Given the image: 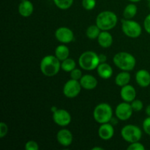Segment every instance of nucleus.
I'll use <instances>...</instances> for the list:
<instances>
[{
  "label": "nucleus",
  "instance_id": "obj_28",
  "mask_svg": "<svg viewBox=\"0 0 150 150\" xmlns=\"http://www.w3.org/2000/svg\"><path fill=\"white\" fill-rule=\"evenodd\" d=\"M82 72L80 69L75 68L74 70H72L70 72V78L71 79H74V80H80L82 77Z\"/></svg>",
  "mask_w": 150,
  "mask_h": 150
},
{
  "label": "nucleus",
  "instance_id": "obj_26",
  "mask_svg": "<svg viewBox=\"0 0 150 150\" xmlns=\"http://www.w3.org/2000/svg\"><path fill=\"white\" fill-rule=\"evenodd\" d=\"M82 6L86 10H92L96 6V0H82Z\"/></svg>",
  "mask_w": 150,
  "mask_h": 150
},
{
  "label": "nucleus",
  "instance_id": "obj_23",
  "mask_svg": "<svg viewBox=\"0 0 150 150\" xmlns=\"http://www.w3.org/2000/svg\"><path fill=\"white\" fill-rule=\"evenodd\" d=\"M100 33V29L96 24L89 26L87 28L86 32V35L87 38L91 40L98 39Z\"/></svg>",
  "mask_w": 150,
  "mask_h": 150
},
{
  "label": "nucleus",
  "instance_id": "obj_17",
  "mask_svg": "<svg viewBox=\"0 0 150 150\" xmlns=\"http://www.w3.org/2000/svg\"><path fill=\"white\" fill-rule=\"evenodd\" d=\"M34 11L33 4L29 0L21 1L18 6V12L23 17H29Z\"/></svg>",
  "mask_w": 150,
  "mask_h": 150
},
{
  "label": "nucleus",
  "instance_id": "obj_40",
  "mask_svg": "<svg viewBox=\"0 0 150 150\" xmlns=\"http://www.w3.org/2000/svg\"><path fill=\"white\" fill-rule=\"evenodd\" d=\"M20 1H24V0H20Z\"/></svg>",
  "mask_w": 150,
  "mask_h": 150
},
{
  "label": "nucleus",
  "instance_id": "obj_7",
  "mask_svg": "<svg viewBox=\"0 0 150 150\" xmlns=\"http://www.w3.org/2000/svg\"><path fill=\"white\" fill-rule=\"evenodd\" d=\"M122 29L125 35L130 38H139L142 32L141 25L138 22L130 19H124L122 21Z\"/></svg>",
  "mask_w": 150,
  "mask_h": 150
},
{
  "label": "nucleus",
  "instance_id": "obj_33",
  "mask_svg": "<svg viewBox=\"0 0 150 150\" xmlns=\"http://www.w3.org/2000/svg\"><path fill=\"white\" fill-rule=\"evenodd\" d=\"M144 29L146 31V32L150 35V14L148 15L146 17V18L144 19Z\"/></svg>",
  "mask_w": 150,
  "mask_h": 150
},
{
  "label": "nucleus",
  "instance_id": "obj_10",
  "mask_svg": "<svg viewBox=\"0 0 150 150\" xmlns=\"http://www.w3.org/2000/svg\"><path fill=\"white\" fill-rule=\"evenodd\" d=\"M53 120L58 125L64 127L71 122V116L67 111L64 109H57L53 114Z\"/></svg>",
  "mask_w": 150,
  "mask_h": 150
},
{
  "label": "nucleus",
  "instance_id": "obj_16",
  "mask_svg": "<svg viewBox=\"0 0 150 150\" xmlns=\"http://www.w3.org/2000/svg\"><path fill=\"white\" fill-rule=\"evenodd\" d=\"M80 83L82 88L87 90L95 89L98 85V81L96 78L92 75H84L80 79Z\"/></svg>",
  "mask_w": 150,
  "mask_h": 150
},
{
  "label": "nucleus",
  "instance_id": "obj_37",
  "mask_svg": "<svg viewBox=\"0 0 150 150\" xmlns=\"http://www.w3.org/2000/svg\"><path fill=\"white\" fill-rule=\"evenodd\" d=\"M130 1H131V2H139V1H140L141 0H129Z\"/></svg>",
  "mask_w": 150,
  "mask_h": 150
},
{
  "label": "nucleus",
  "instance_id": "obj_5",
  "mask_svg": "<svg viewBox=\"0 0 150 150\" xmlns=\"http://www.w3.org/2000/svg\"><path fill=\"white\" fill-rule=\"evenodd\" d=\"M93 116L95 121L100 124L109 122L112 119V108L108 103H100L94 109Z\"/></svg>",
  "mask_w": 150,
  "mask_h": 150
},
{
  "label": "nucleus",
  "instance_id": "obj_30",
  "mask_svg": "<svg viewBox=\"0 0 150 150\" xmlns=\"http://www.w3.org/2000/svg\"><path fill=\"white\" fill-rule=\"evenodd\" d=\"M25 149L26 150H38L39 149V145L36 142L29 141L25 144Z\"/></svg>",
  "mask_w": 150,
  "mask_h": 150
},
{
  "label": "nucleus",
  "instance_id": "obj_29",
  "mask_svg": "<svg viewBox=\"0 0 150 150\" xmlns=\"http://www.w3.org/2000/svg\"><path fill=\"white\" fill-rule=\"evenodd\" d=\"M127 150H144L145 147L142 144L139 143V142L131 143L130 146H127Z\"/></svg>",
  "mask_w": 150,
  "mask_h": 150
},
{
  "label": "nucleus",
  "instance_id": "obj_14",
  "mask_svg": "<svg viewBox=\"0 0 150 150\" xmlns=\"http://www.w3.org/2000/svg\"><path fill=\"white\" fill-rule=\"evenodd\" d=\"M114 127L112 126V125L109 124L108 122L101 125L100 127H99V130H98V135H99L100 138L103 140H110L114 136Z\"/></svg>",
  "mask_w": 150,
  "mask_h": 150
},
{
  "label": "nucleus",
  "instance_id": "obj_2",
  "mask_svg": "<svg viewBox=\"0 0 150 150\" xmlns=\"http://www.w3.org/2000/svg\"><path fill=\"white\" fill-rule=\"evenodd\" d=\"M117 15L111 11L101 12L96 18V25L101 31H108L114 29L117 23Z\"/></svg>",
  "mask_w": 150,
  "mask_h": 150
},
{
  "label": "nucleus",
  "instance_id": "obj_24",
  "mask_svg": "<svg viewBox=\"0 0 150 150\" xmlns=\"http://www.w3.org/2000/svg\"><path fill=\"white\" fill-rule=\"evenodd\" d=\"M76 62L73 59L67 58L62 61L61 64V68L65 72H71L72 70L76 68Z\"/></svg>",
  "mask_w": 150,
  "mask_h": 150
},
{
  "label": "nucleus",
  "instance_id": "obj_25",
  "mask_svg": "<svg viewBox=\"0 0 150 150\" xmlns=\"http://www.w3.org/2000/svg\"><path fill=\"white\" fill-rule=\"evenodd\" d=\"M74 0H54L55 5L61 10H67L73 4Z\"/></svg>",
  "mask_w": 150,
  "mask_h": 150
},
{
  "label": "nucleus",
  "instance_id": "obj_3",
  "mask_svg": "<svg viewBox=\"0 0 150 150\" xmlns=\"http://www.w3.org/2000/svg\"><path fill=\"white\" fill-rule=\"evenodd\" d=\"M113 61L117 67L124 71H130L133 70L136 64L135 57L127 52L117 53L114 55Z\"/></svg>",
  "mask_w": 150,
  "mask_h": 150
},
{
  "label": "nucleus",
  "instance_id": "obj_13",
  "mask_svg": "<svg viewBox=\"0 0 150 150\" xmlns=\"http://www.w3.org/2000/svg\"><path fill=\"white\" fill-rule=\"evenodd\" d=\"M57 139L59 143L64 146H68L73 142V135L69 130L62 129L57 133Z\"/></svg>",
  "mask_w": 150,
  "mask_h": 150
},
{
  "label": "nucleus",
  "instance_id": "obj_6",
  "mask_svg": "<svg viewBox=\"0 0 150 150\" xmlns=\"http://www.w3.org/2000/svg\"><path fill=\"white\" fill-rule=\"evenodd\" d=\"M121 136L125 141L131 144L139 142L142 139V132L138 126L127 125L122 129Z\"/></svg>",
  "mask_w": 150,
  "mask_h": 150
},
{
  "label": "nucleus",
  "instance_id": "obj_32",
  "mask_svg": "<svg viewBox=\"0 0 150 150\" xmlns=\"http://www.w3.org/2000/svg\"><path fill=\"white\" fill-rule=\"evenodd\" d=\"M143 128L145 133L150 136V117L144 120L143 122Z\"/></svg>",
  "mask_w": 150,
  "mask_h": 150
},
{
  "label": "nucleus",
  "instance_id": "obj_8",
  "mask_svg": "<svg viewBox=\"0 0 150 150\" xmlns=\"http://www.w3.org/2000/svg\"><path fill=\"white\" fill-rule=\"evenodd\" d=\"M80 81L74 79L67 81L63 87V93L67 98H74L79 95L81 90Z\"/></svg>",
  "mask_w": 150,
  "mask_h": 150
},
{
  "label": "nucleus",
  "instance_id": "obj_1",
  "mask_svg": "<svg viewBox=\"0 0 150 150\" xmlns=\"http://www.w3.org/2000/svg\"><path fill=\"white\" fill-rule=\"evenodd\" d=\"M61 68L60 60L56 56L48 55L42 58L40 62V70L48 77L56 76Z\"/></svg>",
  "mask_w": 150,
  "mask_h": 150
},
{
  "label": "nucleus",
  "instance_id": "obj_15",
  "mask_svg": "<svg viewBox=\"0 0 150 150\" xmlns=\"http://www.w3.org/2000/svg\"><path fill=\"white\" fill-rule=\"evenodd\" d=\"M136 80L142 87H147L150 85V73L146 70H140L136 73Z\"/></svg>",
  "mask_w": 150,
  "mask_h": 150
},
{
  "label": "nucleus",
  "instance_id": "obj_21",
  "mask_svg": "<svg viewBox=\"0 0 150 150\" xmlns=\"http://www.w3.org/2000/svg\"><path fill=\"white\" fill-rule=\"evenodd\" d=\"M70 55V50L66 45H61L57 47L55 50V56L60 60L64 61L66 59L69 58Z\"/></svg>",
  "mask_w": 150,
  "mask_h": 150
},
{
  "label": "nucleus",
  "instance_id": "obj_31",
  "mask_svg": "<svg viewBox=\"0 0 150 150\" xmlns=\"http://www.w3.org/2000/svg\"><path fill=\"white\" fill-rule=\"evenodd\" d=\"M7 131H8V127L7 124L4 122H1L0 123V138H4L7 135Z\"/></svg>",
  "mask_w": 150,
  "mask_h": 150
},
{
  "label": "nucleus",
  "instance_id": "obj_36",
  "mask_svg": "<svg viewBox=\"0 0 150 150\" xmlns=\"http://www.w3.org/2000/svg\"><path fill=\"white\" fill-rule=\"evenodd\" d=\"M97 149L103 150V148H102V147H93V148H92V150H97Z\"/></svg>",
  "mask_w": 150,
  "mask_h": 150
},
{
  "label": "nucleus",
  "instance_id": "obj_11",
  "mask_svg": "<svg viewBox=\"0 0 150 150\" xmlns=\"http://www.w3.org/2000/svg\"><path fill=\"white\" fill-rule=\"evenodd\" d=\"M55 37L57 40L62 43H69L74 39V34L68 27L62 26L56 30Z\"/></svg>",
  "mask_w": 150,
  "mask_h": 150
},
{
  "label": "nucleus",
  "instance_id": "obj_12",
  "mask_svg": "<svg viewBox=\"0 0 150 150\" xmlns=\"http://www.w3.org/2000/svg\"><path fill=\"white\" fill-rule=\"evenodd\" d=\"M120 96L122 99L125 100V102H132L136 99V91L133 86L127 84L124 86H122Z\"/></svg>",
  "mask_w": 150,
  "mask_h": 150
},
{
  "label": "nucleus",
  "instance_id": "obj_19",
  "mask_svg": "<svg viewBox=\"0 0 150 150\" xmlns=\"http://www.w3.org/2000/svg\"><path fill=\"white\" fill-rule=\"evenodd\" d=\"M98 73L100 78L103 79H108L111 77L113 74L112 67L107 63H100L97 67Z\"/></svg>",
  "mask_w": 150,
  "mask_h": 150
},
{
  "label": "nucleus",
  "instance_id": "obj_22",
  "mask_svg": "<svg viewBox=\"0 0 150 150\" xmlns=\"http://www.w3.org/2000/svg\"><path fill=\"white\" fill-rule=\"evenodd\" d=\"M137 13V7L134 4H129L125 8L123 16L125 19H131Z\"/></svg>",
  "mask_w": 150,
  "mask_h": 150
},
{
  "label": "nucleus",
  "instance_id": "obj_38",
  "mask_svg": "<svg viewBox=\"0 0 150 150\" xmlns=\"http://www.w3.org/2000/svg\"><path fill=\"white\" fill-rule=\"evenodd\" d=\"M149 9H150V1H149Z\"/></svg>",
  "mask_w": 150,
  "mask_h": 150
},
{
  "label": "nucleus",
  "instance_id": "obj_9",
  "mask_svg": "<svg viewBox=\"0 0 150 150\" xmlns=\"http://www.w3.org/2000/svg\"><path fill=\"white\" fill-rule=\"evenodd\" d=\"M133 109L131 106V104H129L127 102L121 103L119 104L116 108L115 114L117 118L120 120H129L133 114Z\"/></svg>",
  "mask_w": 150,
  "mask_h": 150
},
{
  "label": "nucleus",
  "instance_id": "obj_18",
  "mask_svg": "<svg viewBox=\"0 0 150 150\" xmlns=\"http://www.w3.org/2000/svg\"><path fill=\"white\" fill-rule=\"evenodd\" d=\"M98 42L103 48H109L113 43V37L108 31H102L98 38Z\"/></svg>",
  "mask_w": 150,
  "mask_h": 150
},
{
  "label": "nucleus",
  "instance_id": "obj_20",
  "mask_svg": "<svg viewBox=\"0 0 150 150\" xmlns=\"http://www.w3.org/2000/svg\"><path fill=\"white\" fill-rule=\"evenodd\" d=\"M130 81V75L127 71L121 72L119 73L115 79V83L119 86H124L125 85L128 84Z\"/></svg>",
  "mask_w": 150,
  "mask_h": 150
},
{
  "label": "nucleus",
  "instance_id": "obj_35",
  "mask_svg": "<svg viewBox=\"0 0 150 150\" xmlns=\"http://www.w3.org/2000/svg\"><path fill=\"white\" fill-rule=\"evenodd\" d=\"M146 114H147L149 117H150V105H148L146 108Z\"/></svg>",
  "mask_w": 150,
  "mask_h": 150
},
{
  "label": "nucleus",
  "instance_id": "obj_4",
  "mask_svg": "<svg viewBox=\"0 0 150 150\" xmlns=\"http://www.w3.org/2000/svg\"><path fill=\"white\" fill-rule=\"evenodd\" d=\"M80 67L85 70H93L100 64L99 55L93 51H88L83 52L79 59Z\"/></svg>",
  "mask_w": 150,
  "mask_h": 150
},
{
  "label": "nucleus",
  "instance_id": "obj_34",
  "mask_svg": "<svg viewBox=\"0 0 150 150\" xmlns=\"http://www.w3.org/2000/svg\"><path fill=\"white\" fill-rule=\"evenodd\" d=\"M99 60H100V63H104L106 62L107 60V57L105 54H101L99 55Z\"/></svg>",
  "mask_w": 150,
  "mask_h": 150
},
{
  "label": "nucleus",
  "instance_id": "obj_39",
  "mask_svg": "<svg viewBox=\"0 0 150 150\" xmlns=\"http://www.w3.org/2000/svg\"><path fill=\"white\" fill-rule=\"evenodd\" d=\"M146 1H150V0H146Z\"/></svg>",
  "mask_w": 150,
  "mask_h": 150
},
{
  "label": "nucleus",
  "instance_id": "obj_27",
  "mask_svg": "<svg viewBox=\"0 0 150 150\" xmlns=\"http://www.w3.org/2000/svg\"><path fill=\"white\" fill-rule=\"evenodd\" d=\"M131 106L133 108V111H140L143 109V103L140 100H134L131 102Z\"/></svg>",
  "mask_w": 150,
  "mask_h": 150
}]
</instances>
